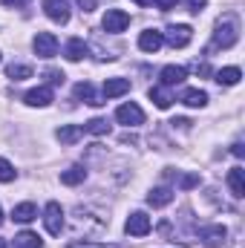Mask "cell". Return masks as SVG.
Instances as JSON below:
<instances>
[{
  "mask_svg": "<svg viewBox=\"0 0 245 248\" xmlns=\"http://www.w3.org/2000/svg\"><path fill=\"white\" fill-rule=\"evenodd\" d=\"M179 101L187 104V107H205L208 104V93L205 90H196V87H187V90H182Z\"/></svg>",
  "mask_w": 245,
  "mask_h": 248,
  "instance_id": "obj_16",
  "label": "cell"
},
{
  "mask_svg": "<svg viewBox=\"0 0 245 248\" xmlns=\"http://www.w3.org/2000/svg\"><path fill=\"white\" fill-rule=\"evenodd\" d=\"M159 78H162V87H176V84H182L184 78H187V69L170 63V66H165V69L159 72Z\"/></svg>",
  "mask_w": 245,
  "mask_h": 248,
  "instance_id": "obj_13",
  "label": "cell"
},
{
  "mask_svg": "<svg viewBox=\"0 0 245 248\" xmlns=\"http://www.w3.org/2000/svg\"><path fill=\"white\" fill-rule=\"evenodd\" d=\"M15 248H44V240L35 231H20L15 237Z\"/></svg>",
  "mask_w": 245,
  "mask_h": 248,
  "instance_id": "obj_23",
  "label": "cell"
},
{
  "mask_svg": "<svg viewBox=\"0 0 245 248\" xmlns=\"http://www.w3.org/2000/svg\"><path fill=\"white\" fill-rule=\"evenodd\" d=\"M55 136H58L61 144H75V141L84 136V127H81V124H66V127H58Z\"/></svg>",
  "mask_w": 245,
  "mask_h": 248,
  "instance_id": "obj_19",
  "label": "cell"
},
{
  "mask_svg": "<svg viewBox=\"0 0 245 248\" xmlns=\"http://www.w3.org/2000/svg\"><path fill=\"white\" fill-rule=\"evenodd\" d=\"M0 3H6V6H26L29 0H0Z\"/></svg>",
  "mask_w": 245,
  "mask_h": 248,
  "instance_id": "obj_35",
  "label": "cell"
},
{
  "mask_svg": "<svg viewBox=\"0 0 245 248\" xmlns=\"http://www.w3.org/2000/svg\"><path fill=\"white\" fill-rule=\"evenodd\" d=\"M130 93V78H107L104 81V98H119Z\"/></svg>",
  "mask_w": 245,
  "mask_h": 248,
  "instance_id": "obj_14",
  "label": "cell"
},
{
  "mask_svg": "<svg viewBox=\"0 0 245 248\" xmlns=\"http://www.w3.org/2000/svg\"><path fill=\"white\" fill-rule=\"evenodd\" d=\"M240 41V23L234 15H222L214 29V49H231Z\"/></svg>",
  "mask_w": 245,
  "mask_h": 248,
  "instance_id": "obj_1",
  "label": "cell"
},
{
  "mask_svg": "<svg viewBox=\"0 0 245 248\" xmlns=\"http://www.w3.org/2000/svg\"><path fill=\"white\" fill-rule=\"evenodd\" d=\"M199 185V176H196V173H184L182 179H179V187H182V190H190V187H196Z\"/></svg>",
  "mask_w": 245,
  "mask_h": 248,
  "instance_id": "obj_28",
  "label": "cell"
},
{
  "mask_svg": "<svg viewBox=\"0 0 245 248\" xmlns=\"http://www.w3.org/2000/svg\"><path fill=\"white\" fill-rule=\"evenodd\" d=\"M205 3H208V0H184V6H187V12H193V15H199V12L205 9Z\"/></svg>",
  "mask_w": 245,
  "mask_h": 248,
  "instance_id": "obj_29",
  "label": "cell"
},
{
  "mask_svg": "<svg viewBox=\"0 0 245 248\" xmlns=\"http://www.w3.org/2000/svg\"><path fill=\"white\" fill-rule=\"evenodd\" d=\"M87 55H90V46L84 44V38H69L66 41V46H63V58L66 61L78 63V61H84Z\"/></svg>",
  "mask_w": 245,
  "mask_h": 248,
  "instance_id": "obj_10",
  "label": "cell"
},
{
  "mask_svg": "<svg viewBox=\"0 0 245 248\" xmlns=\"http://www.w3.org/2000/svg\"><path fill=\"white\" fill-rule=\"evenodd\" d=\"M23 101H26L29 107H49V104L55 101V95H52L49 87H35V90H29V93L23 95Z\"/></svg>",
  "mask_w": 245,
  "mask_h": 248,
  "instance_id": "obj_12",
  "label": "cell"
},
{
  "mask_svg": "<svg viewBox=\"0 0 245 248\" xmlns=\"http://www.w3.org/2000/svg\"><path fill=\"white\" fill-rule=\"evenodd\" d=\"M173 202V187H153L150 193H147V205H153V208H165V205H170Z\"/></svg>",
  "mask_w": 245,
  "mask_h": 248,
  "instance_id": "obj_15",
  "label": "cell"
},
{
  "mask_svg": "<svg viewBox=\"0 0 245 248\" xmlns=\"http://www.w3.org/2000/svg\"><path fill=\"white\" fill-rule=\"evenodd\" d=\"M147 95H150V101H153L159 110H168V107L173 104V98H170V93H168L165 87H150V90H147Z\"/></svg>",
  "mask_w": 245,
  "mask_h": 248,
  "instance_id": "obj_21",
  "label": "cell"
},
{
  "mask_svg": "<svg viewBox=\"0 0 245 248\" xmlns=\"http://www.w3.org/2000/svg\"><path fill=\"white\" fill-rule=\"evenodd\" d=\"M84 133H92V136H107L110 133V122L107 119H90L84 124Z\"/></svg>",
  "mask_w": 245,
  "mask_h": 248,
  "instance_id": "obj_26",
  "label": "cell"
},
{
  "mask_svg": "<svg viewBox=\"0 0 245 248\" xmlns=\"http://www.w3.org/2000/svg\"><path fill=\"white\" fill-rule=\"evenodd\" d=\"M44 12L55 23H66L69 20V3L66 0H44Z\"/></svg>",
  "mask_w": 245,
  "mask_h": 248,
  "instance_id": "obj_11",
  "label": "cell"
},
{
  "mask_svg": "<svg viewBox=\"0 0 245 248\" xmlns=\"http://www.w3.org/2000/svg\"><path fill=\"white\" fill-rule=\"evenodd\" d=\"M162 38H165L173 49H182V46H187V44L193 41V29H190L187 23H173V26H168V29L162 32Z\"/></svg>",
  "mask_w": 245,
  "mask_h": 248,
  "instance_id": "obj_2",
  "label": "cell"
},
{
  "mask_svg": "<svg viewBox=\"0 0 245 248\" xmlns=\"http://www.w3.org/2000/svg\"><path fill=\"white\" fill-rule=\"evenodd\" d=\"M63 78H66V75L58 72V69H46V81H49V84H63Z\"/></svg>",
  "mask_w": 245,
  "mask_h": 248,
  "instance_id": "obj_30",
  "label": "cell"
},
{
  "mask_svg": "<svg viewBox=\"0 0 245 248\" xmlns=\"http://www.w3.org/2000/svg\"><path fill=\"white\" fill-rule=\"evenodd\" d=\"M66 248H113V246H101V243H84V240H78V243H72V246Z\"/></svg>",
  "mask_w": 245,
  "mask_h": 248,
  "instance_id": "obj_31",
  "label": "cell"
},
{
  "mask_svg": "<svg viewBox=\"0 0 245 248\" xmlns=\"http://www.w3.org/2000/svg\"><path fill=\"white\" fill-rule=\"evenodd\" d=\"M32 49H35V55L38 58H55L58 55V38L52 35V32H38L35 35V41H32Z\"/></svg>",
  "mask_w": 245,
  "mask_h": 248,
  "instance_id": "obj_3",
  "label": "cell"
},
{
  "mask_svg": "<svg viewBox=\"0 0 245 248\" xmlns=\"http://www.w3.org/2000/svg\"><path fill=\"white\" fill-rule=\"evenodd\" d=\"M0 61H3V55H0Z\"/></svg>",
  "mask_w": 245,
  "mask_h": 248,
  "instance_id": "obj_40",
  "label": "cell"
},
{
  "mask_svg": "<svg viewBox=\"0 0 245 248\" xmlns=\"http://www.w3.org/2000/svg\"><path fill=\"white\" fill-rule=\"evenodd\" d=\"M0 248H9V243H6V240H3V237H0Z\"/></svg>",
  "mask_w": 245,
  "mask_h": 248,
  "instance_id": "obj_38",
  "label": "cell"
},
{
  "mask_svg": "<svg viewBox=\"0 0 245 248\" xmlns=\"http://www.w3.org/2000/svg\"><path fill=\"white\" fill-rule=\"evenodd\" d=\"M44 225H46V231L52 237H58L63 231V208L58 202H46V208H44Z\"/></svg>",
  "mask_w": 245,
  "mask_h": 248,
  "instance_id": "obj_5",
  "label": "cell"
},
{
  "mask_svg": "<svg viewBox=\"0 0 245 248\" xmlns=\"http://www.w3.org/2000/svg\"><path fill=\"white\" fill-rule=\"evenodd\" d=\"M78 6H81L84 12H92V9H95V0H78Z\"/></svg>",
  "mask_w": 245,
  "mask_h": 248,
  "instance_id": "obj_33",
  "label": "cell"
},
{
  "mask_svg": "<svg viewBox=\"0 0 245 248\" xmlns=\"http://www.w3.org/2000/svg\"><path fill=\"white\" fill-rule=\"evenodd\" d=\"M84 179H87V170H84L81 165H72V168H66V170L61 173V182H63V185H81Z\"/></svg>",
  "mask_w": 245,
  "mask_h": 248,
  "instance_id": "obj_24",
  "label": "cell"
},
{
  "mask_svg": "<svg viewBox=\"0 0 245 248\" xmlns=\"http://www.w3.org/2000/svg\"><path fill=\"white\" fill-rule=\"evenodd\" d=\"M127 26H130V15H127L124 9H107V15H104V20H101V29H104V32L119 35Z\"/></svg>",
  "mask_w": 245,
  "mask_h": 248,
  "instance_id": "obj_4",
  "label": "cell"
},
{
  "mask_svg": "<svg viewBox=\"0 0 245 248\" xmlns=\"http://www.w3.org/2000/svg\"><path fill=\"white\" fill-rule=\"evenodd\" d=\"M6 78H12V81H26V78H32V66H29V63H9V66H6Z\"/></svg>",
  "mask_w": 245,
  "mask_h": 248,
  "instance_id": "obj_25",
  "label": "cell"
},
{
  "mask_svg": "<svg viewBox=\"0 0 245 248\" xmlns=\"http://www.w3.org/2000/svg\"><path fill=\"white\" fill-rule=\"evenodd\" d=\"M228 187H231V193L240 199V196H245V170L243 168H231L228 170Z\"/></svg>",
  "mask_w": 245,
  "mask_h": 248,
  "instance_id": "obj_18",
  "label": "cell"
},
{
  "mask_svg": "<svg viewBox=\"0 0 245 248\" xmlns=\"http://www.w3.org/2000/svg\"><path fill=\"white\" fill-rule=\"evenodd\" d=\"M12 217H15V222H32V219L38 217V208H35L32 202H20V205H15Z\"/></svg>",
  "mask_w": 245,
  "mask_h": 248,
  "instance_id": "obj_22",
  "label": "cell"
},
{
  "mask_svg": "<svg viewBox=\"0 0 245 248\" xmlns=\"http://www.w3.org/2000/svg\"><path fill=\"white\" fill-rule=\"evenodd\" d=\"M225 237H228V228L225 225H208V228H202V243H205V248H222L225 246Z\"/></svg>",
  "mask_w": 245,
  "mask_h": 248,
  "instance_id": "obj_9",
  "label": "cell"
},
{
  "mask_svg": "<svg viewBox=\"0 0 245 248\" xmlns=\"http://www.w3.org/2000/svg\"><path fill=\"white\" fill-rule=\"evenodd\" d=\"M138 6H153V0H136Z\"/></svg>",
  "mask_w": 245,
  "mask_h": 248,
  "instance_id": "obj_37",
  "label": "cell"
},
{
  "mask_svg": "<svg viewBox=\"0 0 245 248\" xmlns=\"http://www.w3.org/2000/svg\"><path fill=\"white\" fill-rule=\"evenodd\" d=\"M150 217L144 214V211H136V214H130L127 217V222H124V231L130 234V237H147L150 234Z\"/></svg>",
  "mask_w": 245,
  "mask_h": 248,
  "instance_id": "obj_6",
  "label": "cell"
},
{
  "mask_svg": "<svg viewBox=\"0 0 245 248\" xmlns=\"http://www.w3.org/2000/svg\"><path fill=\"white\" fill-rule=\"evenodd\" d=\"M162 44H165V38H162V32L159 29H144L141 35H138V49L141 52H159L162 49Z\"/></svg>",
  "mask_w": 245,
  "mask_h": 248,
  "instance_id": "obj_8",
  "label": "cell"
},
{
  "mask_svg": "<svg viewBox=\"0 0 245 248\" xmlns=\"http://www.w3.org/2000/svg\"><path fill=\"white\" fill-rule=\"evenodd\" d=\"M75 98H81L84 104H92V107H101V104H104V101L95 95V90H92V84H90V81L75 84Z\"/></svg>",
  "mask_w": 245,
  "mask_h": 248,
  "instance_id": "obj_17",
  "label": "cell"
},
{
  "mask_svg": "<svg viewBox=\"0 0 245 248\" xmlns=\"http://www.w3.org/2000/svg\"><path fill=\"white\" fill-rule=\"evenodd\" d=\"M116 122L127 124V127H138V124L144 122V113H141V107H138V104L127 101V104H122V107L116 110Z\"/></svg>",
  "mask_w": 245,
  "mask_h": 248,
  "instance_id": "obj_7",
  "label": "cell"
},
{
  "mask_svg": "<svg viewBox=\"0 0 245 248\" xmlns=\"http://www.w3.org/2000/svg\"><path fill=\"white\" fill-rule=\"evenodd\" d=\"M214 78H216V84H222V87H234V84H240L243 72H240V66H225V69H219Z\"/></svg>",
  "mask_w": 245,
  "mask_h": 248,
  "instance_id": "obj_20",
  "label": "cell"
},
{
  "mask_svg": "<svg viewBox=\"0 0 245 248\" xmlns=\"http://www.w3.org/2000/svg\"><path fill=\"white\" fill-rule=\"evenodd\" d=\"M231 153H234V156H243L245 150H243V144H240V141H237V144H234V147H231Z\"/></svg>",
  "mask_w": 245,
  "mask_h": 248,
  "instance_id": "obj_36",
  "label": "cell"
},
{
  "mask_svg": "<svg viewBox=\"0 0 245 248\" xmlns=\"http://www.w3.org/2000/svg\"><path fill=\"white\" fill-rule=\"evenodd\" d=\"M15 176H17L15 165H12L9 159H3V156H0V182H15Z\"/></svg>",
  "mask_w": 245,
  "mask_h": 248,
  "instance_id": "obj_27",
  "label": "cell"
},
{
  "mask_svg": "<svg viewBox=\"0 0 245 248\" xmlns=\"http://www.w3.org/2000/svg\"><path fill=\"white\" fill-rule=\"evenodd\" d=\"M153 3H156L162 12H170V9H176V3H179V0H153Z\"/></svg>",
  "mask_w": 245,
  "mask_h": 248,
  "instance_id": "obj_32",
  "label": "cell"
},
{
  "mask_svg": "<svg viewBox=\"0 0 245 248\" xmlns=\"http://www.w3.org/2000/svg\"><path fill=\"white\" fill-rule=\"evenodd\" d=\"M196 72H199V75H211V66H208V63H196Z\"/></svg>",
  "mask_w": 245,
  "mask_h": 248,
  "instance_id": "obj_34",
  "label": "cell"
},
{
  "mask_svg": "<svg viewBox=\"0 0 245 248\" xmlns=\"http://www.w3.org/2000/svg\"><path fill=\"white\" fill-rule=\"evenodd\" d=\"M0 225H3V208H0Z\"/></svg>",
  "mask_w": 245,
  "mask_h": 248,
  "instance_id": "obj_39",
  "label": "cell"
}]
</instances>
